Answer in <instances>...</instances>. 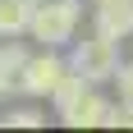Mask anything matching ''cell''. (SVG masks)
<instances>
[{
    "mask_svg": "<svg viewBox=\"0 0 133 133\" xmlns=\"http://www.w3.org/2000/svg\"><path fill=\"white\" fill-rule=\"evenodd\" d=\"M78 28H83V0H37L28 37L60 51V46H69L78 37Z\"/></svg>",
    "mask_w": 133,
    "mask_h": 133,
    "instance_id": "cell-1",
    "label": "cell"
},
{
    "mask_svg": "<svg viewBox=\"0 0 133 133\" xmlns=\"http://www.w3.org/2000/svg\"><path fill=\"white\" fill-rule=\"evenodd\" d=\"M69 46H74L69 69H74V74H83L92 87L110 83V78H115V69L124 64V60H119V41L101 37V32H92V37H83V41H69Z\"/></svg>",
    "mask_w": 133,
    "mask_h": 133,
    "instance_id": "cell-2",
    "label": "cell"
},
{
    "mask_svg": "<svg viewBox=\"0 0 133 133\" xmlns=\"http://www.w3.org/2000/svg\"><path fill=\"white\" fill-rule=\"evenodd\" d=\"M64 74H69V60L55 51V46H41L37 55L28 51L23 74H18V83H14V92H23L28 101H51V92L60 87Z\"/></svg>",
    "mask_w": 133,
    "mask_h": 133,
    "instance_id": "cell-3",
    "label": "cell"
},
{
    "mask_svg": "<svg viewBox=\"0 0 133 133\" xmlns=\"http://www.w3.org/2000/svg\"><path fill=\"white\" fill-rule=\"evenodd\" d=\"M60 119H64L69 129H119V101H110V96H101L96 87H87V92L78 96V106L64 110Z\"/></svg>",
    "mask_w": 133,
    "mask_h": 133,
    "instance_id": "cell-4",
    "label": "cell"
},
{
    "mask_svg": "<svg viewBox=\"0 0 133 133\" xmlns=\"http://www.w3.org/2000/svg\"><path fill=\"white\" fill-rule=\"evenodd\" d=\"M92 32H101L110 41H129L133 37V0H106V5H96Z\"/></svg>",
    "mask_w": 133,
    "mask_h": 133,
    "instance_id": "cell-5",
    "label": "cell"
},
{
    "mask_svg": "<svg viewBox=\"0 0 133 133\" xmlns=\"http://www.w3.org/2000/svg\"><path fill=\"white\" fill-rule=\"evenodd\" d=\"M23 60H28L23 37H0V87L5 92H14V83L23 74Z\"/></svg>",
    "mask_w": 133,
    "mask_h": 133,
    "instance_id": "cell-6",
    "label": "cell"
},
{
    "mask_svg": "<svg viewBox=\"0 0 133 133\" xmlns=\"http://www.w3.org/2000/svg\"><path fill=\"white\" fill-rule=\"evenodd\" d=\"M32 9V0H0V37H28Z\"/></svg>",
    "mask_w": 133,
    "mask_h": 133,
    "instance_id": "cell-7",
    "label": "cell"
},
{
    "mask_svg": "<svg viewBox=\"0 0 133 133\" xmlns=\"http://www.w3.org/2000/svg\"><path fill=\"white\" fill-rule=\"evenodd\" d=\"M87 87H92V83L83 78V74H74V69H69L64 78H60V87L51 92V106H55V115H64V110H74V106H78V96L87 92Z\"/></svg>",
    "mask_w": 133,
    "mask_h": 133,
    "instance_id": "cell-8",
    "label": "cell"
},
{
    "mask_svg": "<svg viewBox=\"0 0 133 133\" xmlns=\"http://www.w3.org/2000/svg\"><path fill=\"white\" fill-rule=\"evenodd\" d=\"M0 124H9V129H41L46 115H41L37 106H9L5 115H0Z\"/></svg>",
    "mask_w": 133,
    "mask_h": 133,
    "instance_id": "cell-9",
    "label": "cell"
},
{
    "mask_svg": "<svg viewBox=\"0 0 133 133\" xmlns=\"http://www.w3.org/2000/svg\"><path fill=\"white\" fill-rule=\"evenodd\" d=\"M110 83L119 87V106H133V60L115 69V78H110Z\"/></svg>",
    "mask_w": 133,
    "mask_h": 133,
    "instance_id": "cell-10",
    "label": "cell"
},
{
    "mask_svg": "<svg viewBox=\"0 0 133 133\" xmlns=\"http://www.w3.org/2000/svg\"><path fill=\"white\" fill-rule=\"evenodd\" d=\"M119 129H133V106H119Z\"/></svg>",
    "mask_w": 133,
    "mask_h": 133,
    "instance_id": "cell-11",
    "label": "cell"
},
{
    "mask_svg": "<svg viewBox=\"0 0 133 133\" xmlns=\"http://www.w3.org/2000/svg\"><path fill=\"white\" fill-rule=\"evenodd\" d=\"M5 101H9V92H5V87H0V110H5Z\"/></svg>",
    "mask_w": 133,
    "mask_h": 133,
    "instance_id": "cell-12",
    "label": "cell"
},
{
    "mask_svg": "<svg viewBox=\"0 0 133 133\" xmlns=\"http://www.w3.org/2000/svg\"><path fill=\"white\" fill-rule=\"evenodd\" d=\"M92 5H106V0H92Z\"/></svg>",
    "mask_w": 133,
    "mask_h": 133,
    "instance_id": "cell-13",
    "label": "cell"
},
{
    "mask_svg": "<svg viewBox=\"0 0 133 133\" xmlns=\"http://www.w3.org/2000/svg\"><path fill=\"white\" fill-rule=\"evenodd\" d=\"M32 5H37V0H32Z\"/></svg>",
    "mask_w": 133,
    "mask_h": 133,
    "instance_id": "cell-14",
    "label": "cell"
}]
</instances>
